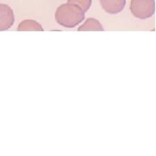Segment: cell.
Returning a JSON list of instances; mask_svg holds the SVG:
<instances>
[{
    "instance_id": "obj_1",
    "label": "cell",
    "mask_w": 156,
    "mask_h": 156,
    "mask_svg": "<svg viewBox=\"0 0 156 156\" xmlns=\"http://www.w3.org/2000/svg\"><path fill=\"white\" fill-rule=\"evenodd\" d=\"M85 17L84 12L79 6L67 3L60 5L56 11L55 18L57 23L62 27L74 28L83 22Z\"/></svg>"
},
{
    "instance_id": "obj_2",
    "label": "cell",
    "mask_w": 156,
    "mask_h": 156,
    "mask_svg": "<svg viewBox=\"0 0 156 156\" xmlns=\"http://www.w3.org/2000/svg\"><path fill=\"white\" fill-rule=\"evenodd\" d=\"M130 11L139 19H147L154 14L155 2L154 0H131Z\"/></svg>"
},
{
    "instance_id": "obj_3",
    "label": "cell",
    "mask_w": 156,
    "mask_h": 156,
    "mask_svg": "<svg viewBox=\"0 0 156 156\" xmlns=\"http://www.w3.org/2000/svg\"><path fill=\"white\" fill-rule=\"evenodd\" d=\"M15 21L14 12L7 5L0 4V31L9 30Z\"/></svg>"
},
{
    "instance_id": "obj_4",
    "label": "cell",
    "mask_w": 156,
    "mask_h": 156,
    "mask_svg": "<svg viewBox=\"0 0 156 156\" xmlns=\"http://www.w3.org/2000/svg\"><path fill=\"white\" fill-rule=\"evenodd\" d=\"M102 9L108 14H118L126 5V0H99Z\"/></svg>"
},
{
    "instance_id": "obj_5",
    "label": "cell",
    "mask_w": 156,
    "mask_h": 156,
    "mask_svg": "<svg viewBox=\"0 0 156 156\" xmlns=\"http://www.w3.org/2000/svg\"><path fill=\"white\" fill-rule=\"evenodd\" d=\"M79 31H103L104 29L97 19L88 18L85 22L78 28Z\"/></svg>"
},
{
    "instance_id": "obj_6",
    "label": "cell",
    "mask_w": 156,
    "mask_h": 156,
    "mask_svg": "<svg viewBox=\"0 0 156 156\" xmlns=\"http://www.w3.org/2000/svg\"><path fill=\"white\" fill-rule=\"evenodd\" d=\"M17 30L18 31H43L44 29L42 25L36 20L27 19V20H23L19 23Z\"/></svg>"
},
{
    "instance_id": "obj_7",
    "label": "cell",
    "mask_w": 156,
    "mask_h": 156,
    "mask_svg": "<svg viewBox=\"0 0 156 156\" xmlns=\"http://www.w3.org/2000/svg\"><path fill=\"white\" fill-rule=\"evenodd\" d=\"M68 3L79 6L85 12L89 10L92 4V0H68Z\"/></svg>"
}]
</instances>
